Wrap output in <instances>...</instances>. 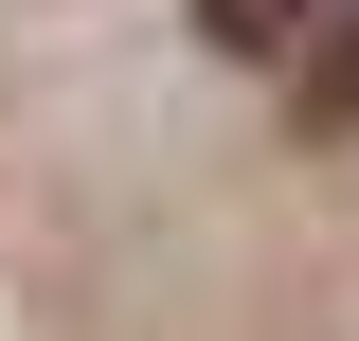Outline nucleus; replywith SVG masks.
<instances>
[{"label": "nucleus", "mask_w": 359, "mask_h": 341, "mask_svg": "<svg viewBox=\"0 0 359 341\" xmlns=\"http://www.w3.org/2000/svg\"><path fill=\"white\" fill-rule=\"evenodd\" d=\"M287 18H306V0H198V36H216V54H287Z\"/></svg>", "instance_id": "nucleus-2"}, {"label": "nucleus", "mask_w": 359, "mask_h": 341, "mask_svg": "<svg viewBox=\"0 0 359 341\" xmlns=\"http://www.w3.org/2000/svg\"><path fill=\"white\" fill-rule=\"evenodd\" d=\"M306 126H359V18H323V54H306Z\"/></svg>", "instance_id": "nucleus-1"}]
</instances>
